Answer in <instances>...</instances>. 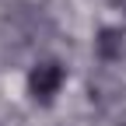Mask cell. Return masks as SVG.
I'll list each match as a JSON object with an SVG mask.
<instances>
[{
    "mask_svg": "<svg viewBox=\"0 0 126 126\" xmlns=\"http://www.w3.org/2000/svg\"><path fill=\"white\" fill-rule=\"evenodd\" d=\"M63 67L56 60H42V63H35L32 67V74H28V91H32V98L35 102H42V105H49L56 94H60V88H63Z\"/></svg>",
    "mask_w": 126,
    "mask_h": 126,
    "instance_id": "1",
    "label": "cell"
},
{
    "mask_svg": "<svg viewBox=\"0 0 126 126\" xmlns=\"http://www.w3.org/2000/svg\"><path fill=\"white\" fill-rule=\"evenodd\" d=\"M94 49H98V60L105 63V67L123 63V56H126V35L119 28H102L98 39H94Z\"/></svg>",
    "mask_w": 126,
    "mask_h": 126,
    "instance_id": "2",
    "label": "cell"
},
{
    "mask_svg": "<svg viewBox=\"0 0 126 126\" xmlns=\"http://www.w3.org/2000/svg\"><path fill=\"white\" fill-rule=\"evenodd\" d=\"M116 4H119V7H123V11H126V0H116Z\"/></svg>",
    "mask_w": 126,
    "mask_h": 126,
    "instance_id": "3",
    "label": "cell"
}]
</instances>
